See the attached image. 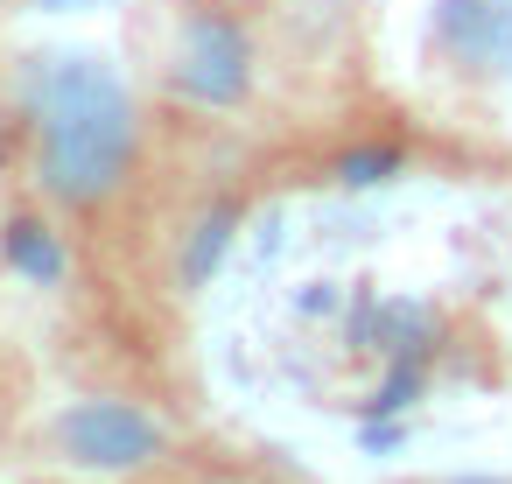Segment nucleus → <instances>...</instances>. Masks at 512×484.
I'll return each instance as SVG.
<instances>
[{
	"instance_id": "9d476101",
	"label": "nucleus",
	"mask_w": 512,
	"mask_h": 484,
	"mask_svg": "<svg viewBox=\"0 0 512 484\" xmlns=\"http://www.w3.org/2000/svg\"><path fill=\"white\" fill-rule=\"evenodd\" d=\"M0 8H8V0H0Z\"/></svg>"
},
{
	"instance_id": "f257e3e1",
	"label": "nucleus",
	"mask_w": 512,
	"mask_h": 484,
	"mask_svg": "<svg viewBox=\"0 0 512 484\" xmlns=\"http://www.w3.org/2000/svg\"><path fill=\"white\" fill-rule=\"evenodd\" d=\"M22 127H29V176L57 211H106L127 197L141 169V106L106 57L57 50L36 57L22 78Z\"/></svg>"
},
{
	"instance_id": "0eeeda50",
	"label": "nucleus",
	"mask_w": 512,
	"mask_h": 484,
	"mask_svg": "<svg viewBox=\"0 0 512 484\" xmlns=\"http://www.w3.org/2000/svg\"><path fill=\"white\" fill-rule=\"evenodd\" d=\"M393 169H400V148H358V155H344V162H337V176H344V183H386Z\"/></svg>"
},
{
	"instance_id": "7ed1b4c3",
	"label": "nucleus",
	"mask_w": 512,
	"mask_h": 484,
	"mask_svg": "<svg viewBox=\"0 0 512 484\" xmlns=\"http://www.w3.org/2000/svg\"><path fill=\"white\" fill-rule=\"evenodd\" d=\"M43 449L57 470H78V477H141L169 456V421L148 414L141 400H120V393H85L71 400L50 428H43Z\"/></svg>"
},
{
	"instance_id": "39448f33",
	"label": "nucleus",
	"mask_w": 512,
	"mask_h": 484,
	"mask_svg": "<svg viewBox=\"0 0 512 484\" xmlns=\"http://www.w3.org/2000/svg\"><path fill=\"white\" fill-rule=\"evenodd\" d=\"M0 246H8L15 274H29V281H64V239H57V225H50V218L15 211V218H8V232H0Z\"/></svg>"
},
{
	"instance_id": "f03ea898",
	"label": "nucleus",
	"mask_w": 512,
	"mask_h": 484,
	"mask_svg": "<svg viewBox=\"0 0 512 484\" xmlns=\"http://www.w3.org/2000/svg\"><path fill=\"white\" fill-rule=\"evenodd\" d=\"M253 78H260V43H253V22L225 0H190L176 15V36H169V57H162V85L176 106L190 113H232L253 99Z\"/></svg>"
},
{
	"instance_id": "423d86ee",
	"label": "nucleus",
	"mask_w": 512,
	"mask_h": 484,
	"mask_svg": "<svg viewBox=\"0 0 512 484\" xmlns=\"http://www.w3.org/2000/svg\"><path fill=\"white\" fill-rule=\"evenodd\" d=\"M232 225H239V204L225 197V204H211L197 225H190V246H183V288H197L218 260H225V246H232Z\"/></svg>"
},
{
	"instance_id": "6e6552de",
	"label": "nucleus",
	"mask_w": 512,
	"mask_h": 484,
	"mask_svg": "<svg viewBox=\"0 0 512 484\" xmlns=\"http://www.w3.org/2000/svg\"><path fill=\"white\" fill-rule=\"evenodd\" d=\"M456 484H505V477H456Z\"/></svg>"
},
{
	"instance_id": "1a4fd4ad",
	"label": "nucleus",
	"mask_w": 512,
	"mask_h": 484,
	"mask_svg": "<svg viewBox=\"0 0 512 484\" xmlns=\"http://www.w3.org/2000/svg\"><path fill=\"white\" fill-rule=\"evenodd\" d=\"M29 8H71V0H29Z\"/></svg>"
},
{
	"instance_id": "20e7f679",
	"label": "nucleus",
	"mask_w": 512,
	"mask_h": 484,
	"mask_svg": "<svg viewBox=\"0 0 512 484\" xmlns=\"http://www.w3.org/2000/svg\"><path fill=\"white\" fill-rule=\"evenodd\" d=\"M428 50L470 85H505L512 78V0H435Z\"/></svg>"
}]
</instances>
